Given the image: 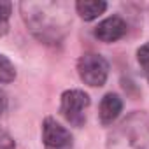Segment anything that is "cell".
<instances>
[{"label":"cell","mask_w":149,"mask_h":149,"mask_svg":"<svg viewBox=\"0 0 149 149\" xmlns=\"http://www.w3.org/2000/svg\"><path fill=\"white\" fill-rule=\"evenodd\" d=\"M90 107V97L81 90H67L61 95L60 112L74 126H83L86 121V109Z\"/></svg>","instance_id":"obj_3"},{"label":"cell","mask_w":149,"mask_h":149,"mask_svg":"<svg viewBox=\"0 0 149 149\" xmlns=\"http://www.w3.org/2000/svg\"><path fill=\"white\" fill-rule=\"evenodd\" d=\"M16 144H14V139L4 132V130H0V149H14Z\"/></svg>","instance_id":"obj_11"},{"label":"cell","mask_w":149,"mask_h":149,"mask_svg":"<svg viewBox=\"0 0 149 149\" xmlns=\"http://www.w3.org/2000/svg\"><path fill=\"white\" fill-rule=\"evenodd\" d=\"M137 60H139V63H140L142 68L149 70V44H144L137 51Z\"/></svg>","instance_id":"obj_10"},{"label":"cell","mask_w":149,"mask_h":149,"mask_svg":"<svg viewBox=\"0 0 149 149\" xmlns=\"http://www.w3.org/2000/svg\"><path fill=\"white\" fill-rule=\"evenodd\" d=\"M123 109V102L116 93H107L100 102V121L102 125H112Z\"/></svg>","instance_id":"obj_6"},{"label":"cell","mask_w":149,"mask_h":149,"mask_svg":"<svg viewBox=\"0 0 149 149\" xmlns=\"http://www.w3.org/2000/svg\"><path fill=\"white\" fill-rule=\"evenodd\" d=\"M16 77V70L11 60L4 54H0V83H13Z\"/></svg>","instance_id":"obj_8"},{"label":"cell","mask_w":149,"mask_h":149,"mask_svg":"<svg viewBox=\"0 0 149 149\" xmlns=\"http://www.w3.org/2000/svg\"><path fill=\"white\" fill-rule=\"evenodd\" d=\"M6 107H7V97H6V93L2 90H0V114L6 111Z\"/></svg>","instance_id":"obj_12"},{"label":"cell","mask_w":149,"mask_h":149,"mask_svg":"<svg viewBox=\"0 0 149 149\" xmlns=\"http://www.w3.org/2000/svg\"><path fill=\"white\" fill-rule=\"evenodd\" d=\"M126 33V23L119 16H111L98 23L95 28V37L102 42H114Z\"/></svg>","instance_id":"obj_5"},{"label":"cell","mask_w":149,"mask_h":149,"mask_svg":"<svg viewBox=\"0 0 149 149\" xmlns=\"http://www.w3.org/2000/svg\"><path fill=\"white\" fill-rule=\"evenodd\" d=\"M42 142L46 149H72V135L54 118H46L42 125Z\"/></svg>","instance_id":"obj_4"},{"label":"cell","mask_w":149,"mask_h":149,"mask_svg":"<svg viewBox=\"0 0 149 149\" xmlns=\"http://www.w3.org/2000/svg\"><path fill=\"white\" fill-rule=\"evenodd\" d=\"M13 13V4L0 0V37L9 32V18Z\"/></svg>","instance_id":"obj_9"},{"label":"cell","mask_w":149,"mask_h":149,"mask_svg":"<svg viewBox=\"0 0 149 149\" xmlns=\"http://www.w3.org/2000/svg\"><path fill=\"white\" fill-rule=\"evenodd\" d=\"M76 9H77V14L84 21H93L100 14L105 13L107 4L104 2V0H79V2L76 4Z\"/></svg>","instance_id":"obj_7"},{"label":"cell","mask_w":149,"mask_h":149,"mask_svg":"<svg viewBox=\"0 0 149 149\" xmlns=\"http://www.w3.org/2000/svg\"><path fill=\"white\" fill-rule=\"evenodd\" d=\"M77 72L79 77L88 86H104L109 76V63L95 53H88L79 58L77 61Z\"/></svg>","instance_id":"obj_2"},{"label":"cell","mask_w":149,"mask_h":149,"mask_svg":"<svg viewBox=\"0 0 149 149\" xmlns=\"http://www.w3.org/2000/svg\"><path fill=\"white\" fill-rule=\"evenodd\" d=\"M107 149H149V118L142 112L128 116L111 133Z\"/></svg>","instance_id":"obj_1"}]
</instances>
